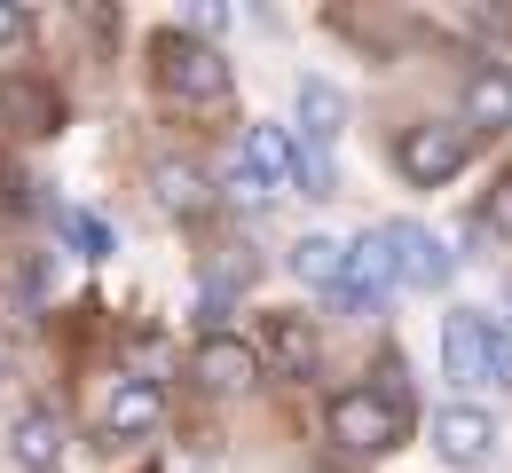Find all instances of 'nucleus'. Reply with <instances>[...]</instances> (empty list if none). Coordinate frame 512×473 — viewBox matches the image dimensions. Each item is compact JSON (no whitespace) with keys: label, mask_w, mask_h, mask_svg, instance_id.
I'll list each match as a JSON object with an SVG mask.
<instances>
[{"label":"nucleus","mask_w":512,"mask_h":473,"mask_svg":"<svg viewBox=\"0 0 512 473\" xmlns=\"http://www.w3.org/2000/svg\"><path fill=\"white\" fill-rule=\"evenodd\" d=\"M402 426H410V403L386 395V387H347V395L331 403V442L355 450V458H386V450L402 442Z\"/></svg>","instance_id":"obj_1"},{"label":"nucleus","mask_w":512,"mask_h":473,"mask_svg":"<svg viewBox=\"0 0 512 473\" xmlns=\"http://www.w3.org/2000/svg\"><path fill=\"white\" fill-rule=\"evenodd\" d=\"M442 371L457 387H497V316L449 308L442 316Z\"/></svg>","instance_id":"obj_2"},{"label":"nucleus","mask_w":512,"mask_h":473,"mask_svg":"<svg viewBox=\"0 0 512 473\" xmlns=\"http://www.w3.org/2000/svg\"><path fill=\"white\" fill-rule=\"evenodd\" d=\"M465 150H473L465 127L426 119V127H410V135L394 142V166H402V182H410V190H434V182H449V174H465Z\"/></svg>","instance_id":"obj_3"},{"label":"nucleus","mask_w":512,"mask_h":473,"mask_svg":"<svg viewBox=\"0 0 512 473\" xmlns=\"http://www.w3.org/2000/svg\"><path fill=\"white\" fill-rule=\"evenodd\" d=\"M379 245H386V261H394V284H410V292H442L449 269H457L449 245L434 237V229H418V221H386Z\"/></svg>","instance_id":"obj_4"},{"label":"nucleus","mask_w":512,"mask_h":473,"mask_svg":"<svg viewBox=\"0 0 512 473\" xmlns=\"http://www.w3.org/2000/svg\"><path fill=\"white\" fill-rule=\"evenodd\" d=\"M386 292H394V261H386L379 229H371V237L347 245V269H339V284H331V308H339V316H371Z\"/></svg>","instance_id":"obj_5"},{"label":"nucleus","mask_w":512,"mask_h":473,"mask_svg":"<svg viewBox=\"0 0 512 473\" xmlns=\"http://www.w3.org/2000/svg\"><path fill=\"white\" fill-rule=\"evenodd\" d=\"M158 79H166V95H182V103H221V95H229V64H221L213 48H190V40H166V48H158Z\"/></svg>","instance_id":"obj_6"},{"label":"nucleus","mask_w":512,"mask_h":473,"mask_svg":"<svg viewBox=\"0 0 512 473\" xmlns=\"http://www.w3.org/2000/svg\"><path fill=\"white\" fill-rule=\"evenodd\" d=\"M434 450H442L449 466H489V450H497V418L481 403H442L434 410Z\"/></svg>","instance_id":"obj_7"},{"label":"nucleus","mask_w":512,"mask_h":473,"mask_svg":"<svg viewBox=\"0 0 512 473\" xmlns=\"http://www.w3.org/2000/svg\"><path fill=\"white\" fill-rule=\"evenodd\" d=\"M197 379H205L213 395H245V387L260 379V355L237 332H205L197 339Z\"/></svg>","instance_id":"obj_8"},{"label":"nucleus","mask_w":512,"mask_h":473,"mask_svg":"<svg viewBox=\"0 0 512 473\" xmlns=\"http://www.w3.org/2000/svg\"><path fill=\"white\" fill-rule=\"evenodd\" d=\"M512 127V71L473 64L465 71V135H505Z\"/></svg>","instance_id":"obj_9"},{"label":"nucleus","mask_w":512,"mask_h":473,"mask_svg":"<svg viewBox=\"0 0 512 473\" xmlns=\"http://www.w3.org/2000/svg\"><path fill=\"white\" fill-rule=\"evenodd\" d=\"M292 166H300V135H292V127H253V135H245V182H253L260 198L284 190Z\"/></svg>","instance_id":"obj_10"},{"label":"nucleus","mask_w":512,"mask_h":473,"mask_svg":"<svg viewBox=\"0 0 512 473\" xmlns=\"http://www.w3.org/2000/svg\"><path fill=\"white\" fill-rule=\"evenodd\" d=\"M8 450H16L24 473H56V458H64V418L56 410H24L16 434H8Z\"/></svg>","instance_id":"obj_11"},{"label":"nucleus","mask_w":512,"mask_h":473,"mask_svg":"<svg viewBox=\"0 0 512 473\" xmlns=\"http://www.w3.org/2000/svg\"><path fill=\"white\" fill-rule=\"evenodd\" d=\"M158 418H166L158 379H119V387H111V403H103V426H111V434H150Z\"/></svg>","instance_id":"obj_12"},{"label":"nucleus","mask_w":512,"mask_h":473,"mask_svg":"<svg viewBox=\"0 0 512 473\" xmlns=\"http://www.w3.org/2000/svg\"><path fill=\"white\" fill-rule=\"evenodd\" d=\"M347 127V95L331 79H300V142H331Z\"/></svg>","instance_id":"obj_13"},{"label":"nucleus","mask_w":512,"mask_h":473,"mask_svg":"<svg viewBox=\"0 0 512 473\" xmlns=\"http://www.w3.org/2000/svg\"><path fill=\"white\" fill-rule=\"evenodd\" d=\"M268 355H276V371L308 379V371H316V332H308L300 316H268Z\"/></svg>","instance_id":"obj_14"},{"label":"nucleus","mask_w":512,"mask_h":473,"mask_svg":"<svg viewBox=\"0 0 512 473\" xmlns=\"http://www.w3.org/2000/svg\"><path fill=\"white\" fill-rule=\"evenodd\" d=\"M0 111L24 127V135H56V95L24 87V79H0Z\"/></svg>","instance_id":"obj_15"},{"label":"nucleus","mask_w":512,"mask_h":473,"mask_svg":"<svg viewBox=\"0 0 512 473\" xmlns=\"http://www.w3.org/2000/svg\"><path fill=\"white\" fill-rule=\"evenodd\" d=\"M339 269H347V245H339V237H300V245H292V276H300V284H323V292H331Z\"/></svg>","instance_id":"obj_16"},{"label":"nucleus","mask_w":512,"mask_h":473,"mask_svg":"<svg viewBox=\"0 0 512 473\" xmlns=\"http://www.w3.org/2000/svg\"><path fill=\"white\" fill-rule=\"evenodd\" d=\"M150 182H158V205H166V213H197V205H205V174L182 166V158H166Z\"/></svg>","instance_id":"obj_17"},{"label":"nucleus","mask_w":512,"mask_h":473,"mask_svg":"<svg viewBox=\"0 0 512 473\" xmlns=\"http://www.w3.org/2000/svg\"><path fill=\"white\" fill-rule=\"evenodd\" d=\"M56 229H64V245L79 261H111V229H103L95 213H56Z\"/></svg>","instance_id":"obj_18"},{"label":"nucleus","mask_w":512,"mask_h":473,"mask_svg":"<svg viewBox=\"0 0 512 473\" xmlns=\"http://www.w3.org/2000/svg\"><path fill=\"white\" fill-rule=\"evenodd\" d=\"M292 182H300V198H339V174H331V150H323V142H300Z\"/></svg>","instance_id":"obj_19"},{"label":"nucleus","mask_w":512,"mask_h":473,"mask_svg":"<svg viewBox=\"0 0 512 473\" xmlns=\"http://www.w3.org/2000/svg\"><path fill=\"white\" fill-rule=\"evenodd\" d=\"M24 32H32V24H24V8H16V0H0V48H16Z\"/></svg>","instance_id":"obj_20"},{"label":"nucleus","mask_w":512,"mask_h":473,"mask_svg":"<svg viewBox=\"0 0 512 473\" xmlns=\"http://www.w3.org/2000/svg\"><path fill=\"white\" fill-rule=\"evenodd\" d=\"M489 229H505V237H512V174L497 182V198H489Z\"/></svg>","instance_id":"obj_21"},{"label":"nucleus","mask_w":512,"mask_h":473,"mask_svg":"<svg viewBox=\"0 0 512 473\" xmlns=\"http://www.w3.org/2000/svg\"><path fill=\"white\" fill-rule=\"evenodd\" d=\"M190 24H197V32H221V24H229V8H221V0H197Z\"/></svg>","instance_id":"obj_22"},{"label":"nucleus","mask_w":512,"mask_h":473,"mask_svg":"<svg viewBox=\"0 0 512 473\" xmlns=\"http://www.w3.org/2000/svg\"><path fill=\"white\" fill-rule=\"evenodd\" d=\"M497 387H512V332L497 324Z\"/></svg>","instance_id":"obj_23"},{"label":"nucleus","mask_w":512,"mask_h":473,"mask_svg":"<svg viewBox=\"0 0 512 473\" xmlns=\"http://www.w3.org/2000/svg\"><path fill=\"white\" fill-rule=\"evenodd\" d=\"M0 205H16V182H8V166H0Z\"/></svg>","instance_id":"obj_24"},{"label":"nucleus","mask_w":512,"mask_h":473,"mask_svg":"<svg viewBox=\"0 0 512 473\" xmlns=\"http://www.w3.org/2000/svg\"><path fill=\"white\" fill-rule=\"evenodd\" d=\"M505 300H512V276H505Z\"/></svg>","instance_id":"obj_25"}]
</instances>
